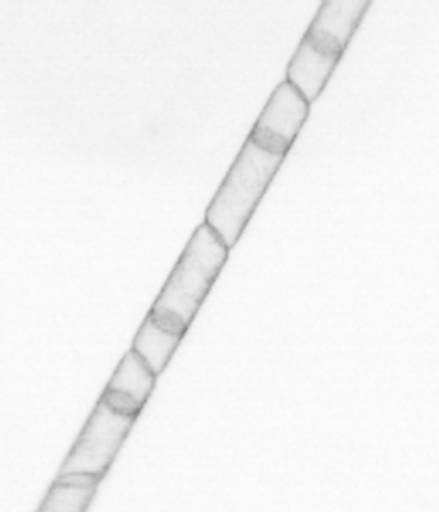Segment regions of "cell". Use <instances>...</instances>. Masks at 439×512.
Masks as SVG:
<instances>
[{
    "mask_svg": "<svg viewBox=\"0 0 439 512\" xmlns=\"http://www.w3.org/2000/svg\"><path fill=\"white\" fill-rule=\"evenodd\" d=\"M229 251L222 239L206 223H201L150 308V319L174 334L186 336L229 259Z\"/></svg>",
    "mask_w": 439,
    "mask_h": 512,
    "instance_id": "cell-1",
    "label": "cell"
},
{
    "mask_svg": "<svg viewBox=\"0 0 439 512\" xmlns=\"http://www.w3.org/2000/svg\"><path fill=\"white\" fill-rule=\"evenodd\" d=\"M370 0H324L286 69V80L308 104L324 91Z\"/></svg>",
    "mask_w": 439,
    "mask_h": 512,
    "instance_id": "cell-2",
    "label": "cell"
},
{
    "mask_svg": "<svg viewBox=\"0 0 439 512\" xmlns=\"http://www.w3.org/2000/svg\"><path fill=\"white\" fill-rule=\"evenodd\" d=\"M283 162L285 157L269 154L249 138L240 148L237 159L206 208L203 222L229 249L239 242Z\"/></svg>",
    "mask_w": 439,
    "mask_h": 512,
    "instance_id": "cell-3",
    "label": "cell"
},
{
    "mask_svg": "<svg viewBox=\"0 0 439 512\" xmlns=\"http://www.w3.org/2000/svg\"><path fill=\"white\" fill-rule=\"evenodd\" d=\"M135 421L137 417L118 414L99 399L58 473H89L103 478Z\"/></svg>",
    "mask_w": 439,
    "mask_h": 512,
    "instance_id": "cell-4",
    "label": "cell"
},
{
    "mask_svg": "<svg viewBox=\"0 0 439 512\" xmlns=\"http://www.w3.org/2000/svg\"><path fill=\"white\" fill-rule=\"evenodd\" d=\"M310 113L305 97L283 80L252 126L249 140L273 155L286 157Z\"/></svg>",
    "mask_w": 439,
    "mask_h": 512,
    "instance_id": "cell-5",
    "label": "cell"
},
{
    "mask_svg": "<svg viewBox=\"0 0 439 512\" xmlns=\"http://www.w3.org/2000/svg\"><path fill=\"white\" fill-rule=\"evenodd\" d=\"M183 336L174 334L171 330L160 327L150 319L149 315L143 320L133 339L132 349L142 356L143 361L149 365L150 370L159 376L171 361L172 354L176 353Z\"/></svg>",
    "mask_w": 439,
    "mask_h": 512,
    "instance_id": "cell-6",
    "label": "cell"
},
{
    "mask_svg": "<svg viewBox=\"0 0 439 512\" xmlns=\"http://www.w3.org/2000/svg\"><path fill=\"white\" fill-rule=\"evenodd\" d=\"M155 380H157V375L150 370L142 356L130 349L111 376L106 390L128 395L145 407L147 400L154 392Z\"/></svg>",
    "mask_w": 439,
    "mask_h": 512,
    "instance_id": "cell-7",
    "label": "cell"
},
{
    "mask_svg": "<svg viewBox=\"0 0 439 512\" xmlns=\"http://www.w3.org/2000/svg\"><path fill=\"white\" fill-rule=\"evenodd\" d=\"M96 490L97 485L63 484L55 480L41 502L40 512L87 511Z\"/></svg>",
    "mask_w": 439,
    "mask_h": 512,
    "instance_id": "cell-8",
    "label": "cell"
},
{
    "mask_svg": "<svg viewBox=\"0 0 439 512\" xmlns=\"http://www.w3.org/2000/svg\"><path fill=\"white\" fill-rule=\"evenodd\" d=\"M101 400L123 416L138 417L143 410V405L138 404L137 400L132 399V397L123 395V393L109 392L106 388H104L103 395H101Z\"/></svg>",
    "mask_w": 439,
    "mask_h": 512,
    "instance_id": "cell-9",
    "label": "cell"
}]
</instances>
